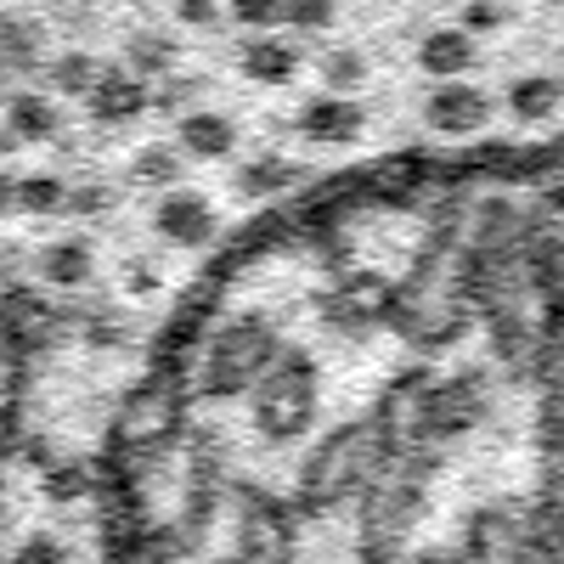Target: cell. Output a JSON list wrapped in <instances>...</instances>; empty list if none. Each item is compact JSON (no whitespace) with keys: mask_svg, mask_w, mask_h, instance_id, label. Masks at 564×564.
Instances as JSON below:
<instances>
[{"mask_svg":"<svg viewBox=\"0 0 564 564\" xmlns=\"http://www.w3.org/2000/svg\"><path fill=\"white\" fill-rule=\"evenodd\" d=\"M542 7H564V0H542Z\"/></svg>","mask_w":564,"mask_h":564,"instance_id":"obj_40","label":"cell"},{"mask_svg":"<svg viewBox=\"0 0 564 564\" xmlns=\"http://www.w3.org/2000/svg\"><path fill=\"white\" fill-rule=\"evenodd\" d=\"M430 181H435V159L423 153V148L384 153L379 164L361 170V198H367V204H412Z\"/></svg>","mask_w":564,"mask_h":564,"instance_id":"obj_12","label":"cell"},{"mask_svg":"<svg viewBox=\"0 0 564 564\" xmlns=\"http://www.w3.org/2000/svg\"><path fill=\"white\" fill-rule=\"evenodd\" d=\"M175 153L186 159H231L238 153V119L220 108H186L175 119Z\"/></svg>","mask_w":564,"mask_h":564,"instance_id":"obj_15","label":"cell"},{"mask_svg":"<svg viewBox=\"0 0 564 564\" xmlns=\"http://www.w3.org/2000/svg\"><path fill=\"white\" fill-rule=\"evenodd\" d=\"M564 102V79L558 74H520L502 90V108L520 119V124H547Z\"/></svg>","mask_w":564,"mask_h":564,"instance_id":"obj_21","label":"cell"},{"mask_svg":"<svg viewBox=\"0 0 564 564\" xmlns=\"http://www.w3.org/2000/svg\"><path fill=\"white\" fill-rule=\"evenodd\" d=\"M90 486V475H85V468H74V463H63V468H52V475H45V491H52V497H79Z\"/></svg>","mask_w":564,"mask_h":564,"instance_id":"obj_37","label":"cell"},{"mask_svg":"<svg viewBox=\"0 0 564 564\" xmlns=\"http://www.w3.org/2000/svg\"><path fill=\"white\" fill-rule=\"evenodd\" d=\"M124 68H130L135 79L170 74V40H164V34H130V40H124Z\"/></svg>","mask_w":564,"mask_h":564,"instance_id":"obj_31","label":"cell"},{"mask_svg":"<svg viewBox=\"0 0 564 564\" xmlns=\"http://www.w3.org/2000/svg\"><path fill=\"white\" fill-rule=\"evenodd\" d=\"M322 406V367L311 361V350L300 345H282V356L271 361V372L249 390V417H254V435L265 446H289L300 441Z\"/></svg>","mask_w":564,"mask_h":564,"instance_id":"obj_5","label":"cell"},{"mask_svg":"<svg viewBox=\"0 0 564 564\" xmlns=\"http://www.w3.org/2000/svg\"><path fill=\"white\" fill-rule=\"evenodd\" d=\"M282 327L265 316V311H238L209 327L204 339V356H198V379H193V395L198 401H238L249 395L271 361L282 356Z\"/></svg>","mask_w":564,"mask_h":564,"instance_id":"obj_2","label":"cell"},{"mask_svg":"<svg viewBox=\"0 0 564 564\" xmlns=\"http://www.w3.org/2000/svg\"><path fill=\"white\" fill-rule=\"evenodd\" d=\"M226 12V0H175V23L186 29H215Z\"/></svg>","mask_w":564,"mask_h":564,"instance_id":"obj_36","label":"cell"},{"mask_svg":"<svg viewBox=\"0 0 564 564\" xmlns=\"http://www.w3.org/2000/svg\"><path fill=\"white\" fill-rule=\"evenodd\" d=\"M63 130V108L45 97V90H18L7 102V141H52Z\"/></svg>","mask_w":564,"mask_h":564,"instance_id":"obj_22","label":"cell"},{"mask_svg":"<svg viewBox=\"0 0 564 564\" xmlns=\"http://www.w3.org/2000/svg\"><path fill=\"white\" fill-rule=\"evenodd\" d=\"M63 204H68V181L57 175H18L12 186V209L23 215H63Z\"/></svg>","mask_w":564,"mask_h":564,"instance_id":"obj_28","label":"cell"},{"mask_svg":"<svg viewBox=\"0 0 564 564\" xmlns=\"http://www.w3.org/2000/svg\"><path fill=\"white\" fill-rule=\"evenodd\" d=\"M215 311H220V300H215V282H209V276L193 282V289L181 294V305H175V316H170V327H164V367L175 361V350L186 356L198 339H209Z\"/></svg>","mask_w":564,"mask_h":564,"instance_id":"obj_17","label":"cell"},{"mask_svg":"<svg viewBox=\"0 0 564 564\" xmlns=\"http://www.w3.org/2000/svg\"><path fill=\"white\" fill-rule=\"evenodd\" d=\"M12 564H68V547H63V536H52V531H29V536L18 542Z\"/></svg>","mask_w":564,"mask_h":564,"instance_id":"obj_33","label":"cell"},{"mask_svg":"<svg viewBox=\"0 0 564 564\" xmlns=\"http://www.w3.org/2000/svg\"><path fill=\"white\" fill-rule=\"evenodd\" d=\"M34 271H40V282H52V289H85L90 271H97V243L90 238H57L34 254Z\"/></svg>","mask_w":564,"mask_h":564,"instance_id":"obj_20","label":"cell"},{"mask_svg":"<svg viewBox=\"0 0 564 564\" xmlns=\"http://www.w3.org/2000/svg\"><path fill=\"white\" fill-rule=\"evenodd\" d=\"M525 553L531 564H564V468H542L525 497Z\"/></svg>","mask_w":564,"mask_h":564,"instance_id":"obj_11","label":"cell"},{"mask_svg":"<svg viewBox=\"0 0 564 564\" xmlns=\"http://www.w3.org/2000/svg\"><path fill=\"white\" fill-rule=\"evenodd\" d=\"M508 23V12H502V0H463V18H457V29L475 40V34H497Z\"/></svg>","mask_w":564,"mask_h":564,"instance_id":"obj_34","label":"cell"},{"mask_svg":"<svg viewBox=\"0 0 564 564\" xmlns=\"http://www.w3.org/2000/svg\"><path fill=\"white\" fill-rule=\"evenodd\" d=\"M435 452H401L390 463H379V475L367 480L361 520H356V564H401L406 558V536L417 531L423 508H430V486H435Z\"/></svg>","mask_w":564,"mask_h":564,"instance_id":"obj_1","label":"cell"},{"mask_svg":"<svg viewBox=\"0 0 564 564\" xmlns=\"http://www.w3.org/2000/svg\"><path fill=\"white\" fill-rule=\"evenodd\" d=\"M372 475H379V441H372L367 417H350L305 452L300 486H294V513H305V520L339 513L345 502H356L367 491Z\"/></svg>","mask_w":564,"mask_h":564,"instance_id":"obj_3","label":"cell"},{"mask_svg":"<svg viewBox=\"0 0 564 564\" xmlns=\"http://www.w3.org/2000/svg\"><path fill=\"white\" fill-rule=\"evenodd\" d=\"M311 316L327 327V334H334V339H350V345H361L367 334H379V322H367L339 289H322L316 300H311Z\"/></svg>","mask_w":564,"mask_h":564,"instance_id":"obj_24","label":"cell"},{"mask_svg":"<svg viewBox=\"0 0 564 564\" xmlns=\"http://www.w3.org/2000/svg\"><path fill=\"white\" fill-rule=\"evenodd\" d=\"M457 564H531L525 553V502L497 497L463 520V542L452 547Z\"/></svg>","mask_w":564,"mask_h":564,"instance_id":"obj_8","label":"cell"},{"mask_svg":"<svg viewBox=\"0 0 564 564\" xmlns=\"http://www.w3.org/2000/svg\"><path fill=\"white\" fill-rule=\"evenodd\" d=\"M108 209H113V186H102V181H90V186H68L63 215H108Z\"/></svg>","mask_w":564,"mask_h":564,"instance_id":"obj_35","label":"cell"},{"mask_svg":"<svg viewBox=\"0 0 564 564\" xmlns=\"http://www.w3.org/2000/svg\"><path fill=\"white\" fill-rule=\"evenodd\" d=\"M226 12H231V23L249 29V34H271L282 23V0H226Z\"/></svg>","mask_w":564,"mask_h":564,"instance_id":"obj_32","label":"cell"},{"mask_svg":"<svg viewBox=\"0 0 564 564\" xmlns=\"http://www.w3.org/2000/svg\"><path fill=\"white\" fill-rule=\"evenodd\" d=\"M300 186H305V170L282 153H260V159L238 164V193L249 204H282L289 193H300Z\"/></svg>","mask_w":564,"mask_h":564,"instance_id":"obj_18","label":"cell"},{"mask_svg":"<svg viewBox=\"0 0 564 564\" xmlns=\"http://www.w3.org/2000/svg\"><path fill=\"white\" fill-rule=\"evenodd\" d=\"M300 520L260 486H238V564H294Z\"/></svg>","mask_w":564,"mask_h":564,"instance_id":"obj_7","label":"cell"},{"mask_svg":"<svg viewBox=\"0 0 564 564\" xmlns=\"http://www.w3.org/2000/svg\"><path fill=\"white\" fill-rule=\"evenodd\" d=\"M181 153L175 148H164V141H153V148H141L135 159H130V181L135 186H159V193H170V186H181Z\"/></svg>","mask_w":564,"mask_h":564,"instance_id":"obj_29","label":"cell"},{"mask_svg":"<svg viewBox=\"0 0 564 564\" xmlns=\"http://www.w3.org/2000/svg\"><path fill=\"white\" fill-rule=\"evenodd\" d=\"M97 74H102V63L90 52H63V57L45 63V79H52L57 97H79V102H85V90L97 85Z\"/></svg>","mask_w":564,"mask_h":564,"instance_id":"obj_27","label":"cell"},{"mask_svg":"<svg viewBox=\"0 0 564 564\" xmlns=\"http://www.w3.org/2000/svg\"><path fill=\"white\" fill-rule=\"evenodd\" d=\"M294 130L305 141H316V148H350V141H361V130H367V108L356 97H311L294 113Z\"/></svg>","mask_w":564,"mask_h":564,"instance_id":"obj_14","label":"cell"},{"mask_svg":"<svg viewBox=\"0 0 564 564\" xmlns=\"http://www.w3.org/2000/svg\"><path fill=\"white\" fill-rule=\"evenodd\" d=\"M334 289L367 316V322H379L384 327V311H390V289L395 282L384 276V271H367V265H350L345 276H334Z\"/></svg>","mask_w":564,"mask_h":564,"instance_id":"obj_23","label":"cell"},{"mask_svg":"<svg viewBox=\"0 0 564 564\" xmlns=\"http://www.w3.org/2000/svg\"><path fill=\"white\" fill-rule=\"evenodd\" d=\"M186 401H193V390H186V379L175 367L159 361V372H148L135 390H124L119 412H113V441L130 463H159L181 446L186 435Z\"/></svg>","mask_w":564,"mask_h":564,"instance_id":"obj_4","label":"cell"},{"mask_svg":"<svg viewBox=\"0 0 564 564\" xmlns=\"http://www.w3.org/2000/svg\"><path fill=\"white\" fill-rule=\"evenodd\" d=\"M153 231L170 249H209L220 238V215L204 193H193V186H170L153 204Z\"/></svg>","mask_w":564,"mask_h":564,"instance_id":"obj_9","label":"cell"},{"mask_svg":"<svg viewBox=\"0 0 564 564\" xmlns=\"http://www.w3.org/2000/svg\"><path fill=\"white\" fill-rule=\"evenodd\" d=\"M238 74L249 85H289L300 74V45L294 40H276V34H254L243 52H238Z\"/></svg>","mask_w":564,"mask_h":564,"instance_id":"obj_19","label":"cell"},{"mask_svg":"<svg viewBox=\"0 0 564 564\" xmlns=\"http://www.w3.org/2000/svg\"><path fill=\"white\" fill-rule=\"evenodd\" d=\"M85 108H90V119L97 124H135V119H148V108H153V90H148V79H135L130 68H108L102 63V74H97V85L85 90Z\"/></svg>","mask_w":564,"mask_h":564,"instance_id":"obj_13","label":"cell"},{"mask_svg":"<svg viewBox=\"0 0 564 564\" xmlns=\"http://www.w3.org/2000/svg\"><path fill=\"white\" fill-rule=\"evenodd\" d=\"M491 97L475 85V79H452V85H435L430 97H423V124L435 135H452V141H468L491 124Z\"/></svg>","mask_w":564,"mask_h":564,"instance_id":"obj_10","label":"cell"},{"mask_svg":"<svg viewBox=\"0 0 564 564\" xmlns=\"http://www.w3.org/2000/svg\"><path fill=\"white\" fill-rule=\"evenodd\" d=\"M486 406H491L486 372H430V384L417 395V412H412V452L441 457L452 441L480 430Z\"/></svg>","mask_w":564,"mask_h":564,"instance_id":"obj_6","label":"cell"},{"mask_svg":"<svg viewBox=\"0 0 564 564\" xmlns=\"http://www.w3.org/2000/svg\"><path fill=\"white\" fill-rule=\"evenodd\" d=\"M316 74H322V85H327V97H356L372 68H367V52H361V45H334V52H322Z\"/></svg>","mask_w":564,"mask_h":564,"instance_id":"obj_25","label":"cell"},{"mask_svg":"<svg viewBox=\"0 0 564 564\" xmlns=\"http://www.w3.org/2000/svg\"><path fill=\"white\" fill-rule=\"evenodd\" d=\"M401 564H457V553H452V547H417V553H406Z\"/></svg>","mask_w":564,"mask_h":564,"instance_id":"obj_38","label":"cell"},{"mask_svg":"<svg viewBox=\"0 0 564 564\" xmlns=\"http://www.w3.org/2000/svg\"><path fill=\"white\" fill-rule=\"evenodd\" d=\"M475 57H480V45L468 40L457 23H441V29H430L417 40V68L430 74L435 85H452V79H468V68H475Z\"/></svg>","mask_w":564,"mask_h":564,"instance_id":"obj_16","label":"cell"},{"mask_svg":"<svg viewBox=\"0 0 564 564\" xmlns=\"http://www.w3.org/2000/svg\"><path fill=\"white\" fill-rule=\"evenodd\" d=\"M536 452L547 457V468H564V379L542 384V401H536Z\"/></svg>","mask_w":564,"mask_h":564,"instance_id":"obj_26","label":"cell"},{"mask_svg":"<svg viewBox=\"0 0 564 564\" xmlns=\"http://www.w3.org/2000/svg\"><path fill=\"white\" fill-rule=\"evenodd\" d=\"M12 186H18L12 175H0V215H7V209H12Z\"/></svg>","mask_w":564,"mask_h":564,"instance_id":"obj_39","label":"cell"},{"mask_svg":"<svg viewBox=\"0 0 564 564\" xmlns=\"http://www.w3.org/2000/svg\"><path fill=\"white\" fill-rule=\"evenodd\" d=\"M339 23V0H282V29H294L305 40L327 34Z\"/></svg>","mask_w":564,"mask_h":564,"instance_id":"obj_30","label":"cell"}]
</instances>
